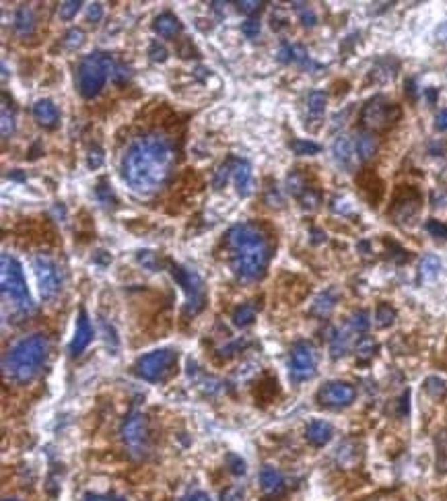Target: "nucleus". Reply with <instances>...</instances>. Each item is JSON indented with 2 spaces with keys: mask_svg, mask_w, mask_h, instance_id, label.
I'll return each instance as SVG.
<instances>
[{
  "mask_svg": "<svg viewBox=\"0 0 447 501\" xmlns=\"http://www.w3.org/2000/svg\"><path fill=\"white\" fill-rule=\"evenodd\" d=\"M332 433H334L332 425H330L328 421H322V419L311 421V423L307 425V429H305V438H307V442H309L311 446H315V448L326 446V444L332 440Z\"/></svg>",
  "mask_w": 447,
  "mask_h": 501,
  "instance_id": "2eb2a0df",
  "label": "nucleus"
},
{
  "mask_svg": "<svg viewBox=\"0 0 447 501\" xmlns=\"http://www.w3.org/2000/svg\"><path fill=\"white\" fill-rule=\"evenodd\" d=\"M33 272L44 300H54L62 291V268L46 254L33 258Z\"/></svg>",
  "mask_w": 447,
  "mask_h": 501,
  "instance_id": "1a4fd4ad",
  "label": "nucleus"
},
{
  "mask_svg": "<svg viewBox=\"0 0 447 501\" xmlns=\"http://www.w3.org/2000/svg\"><path fill=\"white\" fill-rule=\"evenodd\" d=\"M394 320H396V309H394L392 305H388V303H382V305L377 307V311H375V324H377V328H388V326L394 324Z\"/></svg>",
  "mask_w": 447,
  "mask_h": 501,
  "instance_id": "a878e982",
  "label": "nucleus"
},
{
  "mask_svg": "<svg viewBox=\"0 0 447 501\" xmlns=\"http://www.w3.org/2000/svg\"><path fill=\"white\" fill-rule=\"evenodd\" d=\"M332 153H334V157H336V161H338L340 165H350L352 157L356 155V153H354V141L348 139V137L336 139V143H334V147H332Z\"/></svg>",
  "mask_w": 447,
  "mask_h": 501,
  "instance_id": "412c9836",
  "label": "nucleus"
},
{
  "mask_svg": "<svg viewBox=\"0 0 447 501\" xmlns=\"http://www.w3.org/2000/svg\"><path fill=\"white\" fill-rule=\"evenodd\" d=\"M354 399H356V390H354V386H350L348 382H330V384H326V386L320 390V394H317L320 404L330 406V408L348 406Z\"/></svg>",
  "mask_w": 447,
  "mask_h": 501,
  "instance_id": "f8f14e48",
  "label": "nucleus"
},
{
  "mask_svg": "<svg viewBox=\"0 0 447 501\" xmlns=\"http://www.w3.org/2000/svg\"><path fill=\"white\" fill-rule=\"evenodd\" d=\"M101 163H103V151L100 147H93L89 151V167L97 169V167H101Z\"/></svg>",
  "mask_w": 447,
  "mask_h": 501,
  "instance_id": "49530a36",
  "label": "nucleus"
},
{
  "mask_svg": "<svg viewBox=\"0 0 447 501\" xmlns=\"http://www.w3.org/2000/svg\"><path fill=\"white\" fill-rule=\"evenodd\" d=\"M418 194L416 192H412V190H408L406 192V196H396V202H394V215H396L400 221H408V219H412L414 215H416V210H418Z\"/></svg>",
  "mask_w": 447,
  "mask_h": 501,
  "instance_id": "a211bd4d",
  "label": "nucleus"
},
{
  "mask_svg": "<svg viewBox=\"0 0 447 501\" xmlns=\"http://www.w3.org/2000/svg\"><path fill=\"white\" fill-rule=\"evenodd\" d=\"M375 353H377V343H375L371 337H361V339H359V343H356V355H359V359L367 361V359H371Z\"/></svg>",
  "mask_w": 447,
  "mask_h": 501,
  "instance_id": "c85d7f7f",
  "label": "nucleus"
},
{
  "mask_svg": "<svg viewBox=\"0 0 447 501\" xmlns=\"http://www.w3.org/2000/svg\"><path fill=\"white\" fill-rule=\"evenodd\" d=\"M291 378L295 382H303V380H309L313 373H315V367H317V353L315 349L301 341L293 347L291 353Z\"/></svg>",
  "mask_w": 447,
  "mask_h": 501,
  "instance_id": "9b49d317",
  "label": "nucleus"
},
{
  "mask_svg": "<svg viewBox=\"0 0 447 501\" xmlns=\"http://www.w3.org/2000/svg\"><path fill=\"white\" fill-rule=\"evenodd\" d=\"M400 118V107L396 103L388 101L386 98L377 95L367 101V105L361 111V122L367 130H388L394 126Z\"/></svg>",
  "mask_w": 447,
  "mask_h": 501,
  "instance_id": "0eeeda50",
  "label": "nucleus"
},
{
  "mask_svg": "<svg viewBox=\"0 0 447 501\" xmlns=\"http://www.w3.org/2000/svg\"><path fill=\"white\" fill-rule=\"evenodd\" d=\"M326 105H328V95L324 91H311L309 98H307V109L311 116H322L326 111Z\"/></svg>",
  "mask_w": 447,
  "mask_h": 501,
  "instance_id": "393cba45",
  "label": "nucleus"
},
{
  "mask_svg": "<svg viewBox=\"0 0 447 501\" xmlns=\"http://www.w3.org/2000/svg\"><path fill=\"white\" fill-rule=\"evenodd\" d=\"M427 231L433 236V238H441V240H447V225L446 223H441V221H437V219H431V221H427Z\"/></svg>",
  "mask_w": 447,
  "mask_h": 501,
  "instance_id": "4c0bfd02",
  "label": "nucleus"
},
{
  "mask_svg": "<svg viewBox=\"0 0 447 501\" xmlns=\"http://www.w3.org/2000/svg\"><path fill=\"white\" fill-rule=\"evenodd\" d=\"M231 176H233L237 194H240L242 199L249 196L251 190H253V178H251V167H249V163H246V161H233V165H231Z\"/></svg>",
  "mask_w": 447,
  "mask_h": 501,
  "instance_id": "4468645a",
  "label": "nucleus"
},
{
  "mask_svg": "<svg viewBox=\"0 0 447 501\" xmlns=\"http://www.w3.org/2000/svg\"><path fill=\"white\" fill-rule=\"evenodd\" d=\"M330 349H332V357H343L348 351V332H338L336 337H332Z\"/></svg>",
  "mask_w": 447,
  "mask_h": 501,
  "instance_id": "473e14b6",
  "label": "nucleus"
},
{
  "mask_svg": "<svg viewBox=\"0 0 447 501\" xmlns=\"http://www.w3.org/2000/svg\"><path fill=\"white\" fill-rule=\"evenodd\" d=\"M48 351H50V343L46 334H31L21 339L4 355L2 367L6 378H10L17 384L31 382L46 365Z\"/></svg>",
  "mask_w": 447,
  "mask_h": 501,
  "instance_id": "7ed1b4c3",
  "label": "nucleus"
},
{
  "mask_svg": "<svg viewBox=\"0 0 447 501\" xmlns=\"http://www.w3.org/2000/svg\"><path fill=\"white\" fill-rule=\"evenodd\" d=\"M120 436L124 446L130 452H145L147 450V442H149V425L145 415L141 413H132L126 417V421L120 427Z\"/></svg>",
  "mask_w": 447,
  "mask_h": 501,
  "instance_id": "9d476101",
  "label": "nucleus"
},
{
  "mask_svg": "<svg viewBox=\"0 0 447 501\" xmlns=\"http://www.w3.org/2000/svg\"><path fill=\"white\" fill-rule=\"evenodd\" d=\"M81 6H83V2H81V0H66V2H62V4H60V8H58V15H60V19H64V21H70L72 17H77V13L81 10Z\"/></svg>",
  "mask_w": 447,
  "mask_h": 501,
  "instance_id": "2f4dec72",
  "label": "nucleus"
},
{
  "mask_svg": "<svg viewBox=\"0 0 447 501\" xmlns=\"http://www.w3.org/2000/svg\"><path fill=\"white\" fill-rule=\"evenodd\" d=\"M260 29H262V25H260L258 19H248V21L242 23V33H244L246 38H258V36H260Z\"/></svg>",
  "mask_w": 447,
  "mask_h": 501,
  "instance_id": "a19ab883",
  "label": "nucleus"
},
{
  "mask_svg": "<svg viewBox=\"0 0 447 501\" xmlns=\"http://www.w3.org/2000/svg\"><path fill=\"white\" fill-rule=\"evenodd\" d=\"M178 365V351L157 349L136 359L134 373L145 382H165Z\"/></svg>",
  "mask_w": 447,
  "mask_h": 501,
  "instance_id": "423d86ee",
  "label": "nucleus"
},
{
  "mask_svg": "<svg viewBox=\"0 0 447 501\" xmlns=\"http://www.w3.org/2000/svg\"><path fill=\"white\" fill-rule=\"evenodd\" d=\"M439 268H441V262L437 256H433V254L423 256V260H421V277L423 279H433L439 272Z\"/></svg>",
  "mask_w": 447,
  "mask_h": 501,
  "instance_id": "bb28decb",
  "label": "nucleus"
},
{
  "mask_svg": "<svg viewBox=\"0 0 447 501\" xmlns=\"http://www.w3.org/2000/svg\"><path fill=\"white\" fill-rule=\"evenodd\" d=\"M229 174H231V165H221V167H219V171H217V176H214V186H217L219 190L227 184Z\"/></svg>",
  "mask_w": 447,
  "mask_h": 501,
  "instance_id": "c03bdc74",
  "label": "nucleus"
},
{
  "mask_svg": "<svg viewBox=\"0 0 447 501\" xmlns=\"http://www.w3.org/2000/svg\"><path fill=\"white\" fill-rule=\"evenodd\" d=\"M437 38H439L441 42H446L447 44V23H444V25L437 29Z\"/></svg>",
  "mask_w": 447,
  "mask_h": 501,
  "instance_id": "864d4df0",
  "label": "nucleus"
},
{
  "mask_svg": "<svg viewBox=\"0 0 447 501\" xmlns=\"http://www.w3.org/2000/svg\"><path fill=\"white\" fill-rule=\"evenodd\" d=\"M299 201H301V204H303L305 208H315V206L320 204V192L313 190V188H307V190L299 196Z\"/></svg>",
  "mask_w": 447,
  "mask_h": 501,
  "instance_id": "58836bf2",
  "label": "nucleus"
},
{
  "mask_svg": "<svg viewBox=\"0 0 447 501\" xmlns=\"http://www.w3.org/2000/svg\"><path fill=\"white\" fill-rule=\"evenodd\" d=\"M435 128L439 132H446L447 130V109H441L437 116H435Z\"/></svg>",
  "mask_w": 447,
  "mask_h": 501,
  "instance_id": "8fccbe9b",
  "label": "nucleus"
},
{
  "mask_svg": "<svg viewBox=\"0 0 447 501\" xmlns=\"http://www.w3.org/2000/svg\"><path fill=\"white\" fill-rule=\"evenodd\" d=\"M231 248V266L242 281H256L264 275L270 262V244L256 223H240L225 238Z\"/></svg>",
  "mask_w": 447,
  "mask_h": 501,
  "instance_id": "f03ea898",
  "label": "nucleus"
},
{
  "mask_svg": "<svg viewBox=\"0 0 447 501\" xmlns=\"http://www.w3.org/2000/svg\"><path fill=\"white\" fill-rule=\"evenodd\" d=\"M93 341V326L89 322V316L85 309L79 311V318H77V326H74V334H72V341H70V353L72 355H79L83 353L89 343Z\"/></svg>",
  "mask_w": 447,
  "mask_h": 501,
  "instance_id": "ddd939ff",
  "label": "nucleus"
},
{
  "mask_svg": "<svg viewBox=\"0 0 447 501\" xmlns=\"http://www.w3.org/2000/svg\"><path fill=\"white\" fill-rule=\"evenodd\" d=\"M4 501H19V500H4Z\"/></svg>",
  "mask_w": 447,
  "mask_h": 501,
  "instance_id": "4d7b16f0",
  "label": "nucleus"
},
{
  "mask_svg": "<svg viewBox=\"0 0 447 501\" xmlns=\"http://www.w3.org/2000/svg\"><path fill=\"white\" fill-rule=\"evenodd\" d=\"M334 305H336L334 293H332V291H324L322 295H317L315 303L311 305V314H315V316H320V318H328V316L332 314Z\"/></svg>",
  "mask_w": 447,
  "mask_h": 501,
  "instance_id": "5701e85b",
  "label": "nucleus"
},
{
  "mask_svg": "<svg viewBox=\"0 0 447 501\" xmlns=\"http://www.w3.org/2000/svg\"><path fill=\"white\" fill-rule=\"evenodd\" d=\"M87 17H89V21H93V23L101 21V17H103V6H101L100 2H93V4L87 6Z\"/></svg>",
  "mask_w": 447,
  "mask_h": 501,
  "instance_id": "de8ad7c7",
  "label": "nucleus"
},
{
  "mask_svg": "<svg viewBox=\"0 0 447 501\" xmlns=\"http://www.w3.org/2000/svg\"><path fill=\"white\" fill-rule=\"evenodd\" d=\"M287 186H289V192L291 194H295V196H301L305 190H307V184H305V178L295 171V174H291L289 176V180H287Z\"/></svg>",
  "mask_w": 447,
  "mask_h": 501,
  "instance_id": "f704fd0d",
  "label": "nucleus"
},
{
  "mask_svg": "<svg viewBox=\"0 0 447 501\" xmlns=\"http://www.w3.org/2000/svg\"><path fill=\"white\" fill-rule=\"evenodd\" d=\"M291 149L295 151V155H315V153L322 151V147H320L317 143H313V141L295 139V141L291 143Z\"/></svg>",
  "mask_w": 447,
  "mask_h": 501,
  "instance_id": "7c9ffc66",
  "label": "nucleus"
},
{
  "mask_svg": "<svg viewBox=\"0 0 447 501\" xmlns=\"http://www.w3.org/2000/svg\"><path fill=\"white\" fill-rule=\"evenodd\" d=\"M175 151L167 137L149 132L139 137L122 157V178L143 196L157 192L169 178Z\"/></svg>",
  "mask_w": 447,
  "mask_h": 501,
  "instance_id": "f257e3e1",
  "label": "nucleus"
},
{
  "mask_svg": "<svg viewBox=\"0 0 447 501\" xmlns=\"http://www.w3.org/2000/svg\"><path fill=\"white\" fill-rule=\"evenodd\" d=\"M152 29H155V33L159 38L171 40V38H175L182 31V23H180V19L173 13H161L159 17H155Z\"/></svg>",
  "mask_w": 447,
  "mask_h": 501,
  "instance_id": "f3484780",
  "label": "nucleus"
},
{
  "mask_svg": "<svg viewBox=\"0 0 447 501\" xmlns=\"http://www.w3.org/2000/svg\"><path fill=\"white\" fill-rule=\"evenodd\" d=\"M85 44V33L83 29H70L66 36H64V46L70 48V50H77Z\"/></svg>",
  "mask_w": 447,
  "mask_h": 501,
  "instance_id": "72a5a7b5",
  "label": "nucleus"
},
{
  "mask_svg": "<svg viewBox=\"0 0 447 501\" xmlns=\"http://www.w3.org/2000/svg\"><path fill=\"white\" fill-rule=\"evenodd\" d=\"M111 501H126V500H120V498H113V500H111Z\"/></svg>",
  "mask_w": 447,
  "mask_h": 501,
  "instance_id": "6e6d98bb",
  "label": "nucleus"
},
{
  "mask_svg": "<svg viewBox=\"0 0 447 501\" xmlns=\"http://www.w3.org/2000/svg\"><path fill=\"white\" fill-rule=\"evenodd\" d=\"M13 132H15V116H13V111H8V107L4 103L2 105V137L8 139Z\"/></svg>",
  "mask_w": 447,
  "mask_h": 501,
  "instance_id": "c9c22d12",
  "label": "nucleus"
},
{
  "mask_svg": "<svg viewBox=\"0 0 447 501\" xmlns=\"http://www.w3.org/2000/svg\"><path fill=\"white\" fill-rule=\"evenodd\" d=\"M233 324L237 326V328H246L249 326L253 320H256V307L251 305V303H244V305H240L235 311H233Z\"/></svg>",
  "mask_w": 447,
  "mask_h": 501,
  "instance_id": "b1692460",
  "label": "nucleus"
},
{
  "mask_svg": "<svg viewBox=\"0 0 447 501\" xmlns=\"http://www.w3.org/2000/svg\"><path fill=\"white\" fill-rule=\"evenodd\" d=\"M237 8L242 13H246V15H251V13H258L262 8V2H258V0H242V2H237Z\"/></svg>",
  "mask_w": 447,
  "mask_h": 501,
  "instance_id": "a18cd8bd",
  "label": "nucleus"
},
{
  "mask_svg": "<svg viewBox=\"0 0 447 501\" xmlns=\"http://www.w3.org/2000/svg\"><path fill=\"white\" fill-rule=\"evenodd\" d=\"M113 60L109 54L95 52L83 58L79 72H77V83H79V91L85 100H91L95 95H100L105 81L113 75Z\"/></svg>",
  "mask_w": 447,
  "mask_h": 501,
  "instance_id": "39448f33",
  "label": "nucleus"
},
{
  "mask_svg": "<svg viewBox=\"0 0 447 501\" xmlns=\"http://www.w3.org/2000/svg\"><path fill=\"white\" fill-rule=\"evenodd\" d=\"M354 153L361 161H367L371 159L375 153H377V139L369 132H361L356 139H354Z\"/></svg>",
  "mask_w": 447,
  "mask_h": 501,
  "instance_id": "aec40b11",
  "label": "nucleus"
},
{
  "mask_svg": "<svg viewBox=\"0 0 447 501\" xmlns=\"http://www.w3.org/2000/svg\"><path fill=\"white\" fill-rule=\"evenodd\" d=\"M425 390H427V394H429L431 399L439 401V399L446 396V382H444L441 378H437V376H431V378L425 380Z\"/></svg>",
  "mask_w": 447,
  "mask_h": 501,
  "instance_id": "cd10ccee",
  "label": "nucleus"
},
{
  "mask_svg": "<svg viewBox=\"0 0 447 501\" xmlns=\"http://www.w3.org/2000/svg\"><path fill=\"white\" fill-rule=\"evenodd\" d=\"M171 275L182 285V289L186 293V311L196 316L200 309L204 307V301H206V289H204L202 279L194 270L184 268L180 264H171Z\"/></svg>",
  "mask_w": 447,
  "mask_h": 501,
  "instance_id": "6e6552de",
  "label": "nucleus"
},
{
  "mask_svg": "<svg viewBox=\"0 0 447 501\" xmlns=\"http://www.w3.org/2000/svg\"><path fill=\"white\" fill-rule=\"evenodd\" d=\"M149 56L152 62H165V60H167V56H169V52H167V48H165L163 44H159V42H152L149 48Z\"/></svg>",
  "mask_w": 447,
  "mask_h": 501,
  "instance_id": "ea45409f",
  "label": "nucleus"
},
{
  "mask_svg": "<svg viewBox=\"0 0 447 501\" xmlns=\"http://www.w3.org/2000/svg\"><path fill=\"white\" fill-rule=\"evenodd\" d=\"M33 27H36V17H33V10H31V8H27V6L19 8V10H17V15H15V29H17L21 36H29V33L33 31Z\"/></svg>",
  "mask_w": 447,
  "mask_h": 501,
  "instance_id": "4be33fe9",
  "label": "nucleus"
},
{
  "mask_svg": "<svg viewBox=\"0 0 447 501\" xmlns=\"http://www.w3.org/2000/svg\"><path fill=\"white\" fill-rule=\"evenodd\" d=\"M427 98H429V101L433 103V101L437 100V91H435V89H427Z\"/></svg>",
  "mask_w": 447,
  "mask_h": 501,
  "instance_id": "5fc2aeb1",
  "label": "nucleus"
},
{
  "mask_svg": "<svg viewBox=\"0 0 447 501\" xmlns=\"http://www.w3.org/2000/svg\"><path fill=\"white\" fill-rule=\"evenodd\" d=\"M186 501H212L206 493H202V491H196V493H192V495H188Z\"/></svg>",
  "mask_w": 447,
  "mask_h": 501,
  "instance_id": "603ef678",
  "label": "nucleus"
},
{
  "mask_svg": "<svg viewBox=\"0 0 447 501\" xmlns=\"http://www.w3.org/2000/svg\"><path fill=\"white\" fill-rule=\"evenodd\" d=\"M348 324H350V330H354V332H367L369 326H371L369 314H367L365 309H359V311H354V314L350 316Z\"/></svg>",
  "mask_w": 447,
  "mask_h": 501,
  "instance_id": "c756f323",
  "label": "nucleus"
},
{
  "mask_svg": "<svg viewBox=\"0 0 447 501\" xmlns=\"http://www.w3.org/2000/svg\"><path fill=\"white\" fill-rule=\"evenodd\" d=\"M0 285H2V298L10 303L21 314H27L33 309L31 293L23 275V266L17 258L2 254V266H0Z\"/></svg>",
  "mask_w": 447,
  "mask_h": 501,
  "instance_id": "20e7f679",
  "label": "nucleus"
},
{
  "mask_svg": "<svg viewBox=\"0 0 447 501\" xmlns=\"http://www.w3.org/2000/svg\"><path fill=\"white\" fill-rule=\"evenodd\" d=\"M33 118H36L42 126L52 128V126L58 122V109H56L54 101L50 100L36 101V105H33Z\"/></svg>",
  "mask_w": 447,
  "mask_h": 501,
  "instance_id": "6ab92c4d",
  "label": "nucleus"
},
{
  "mask_svg": "<svg viewBox=\"0 0 447 501\" xmlns=\"http://www.w3.org/2000/svg\"><path fill=\"white\" fill-rule=\"evenodd\" d=\"M246 500V493L242 487H229L227 491H223L221 501H244Z\"/></svg>",
  "mask_w": 447,
  "mask_h": 501,
  "instance_id": "37998d69",
  "label": "nucleus"
},
{
  "mask_svg": "<svg viewBox=\"0 0 447 501\" xmlns=\"http://www.w3.org/2000/svg\"><path fill=\"white\" fill-rule=\"evenodd\" d=\"M111 79H113V83L122 85V83L128 79V68H124V66H116V68H113V75H111Z\"/></svg>",
  "mask_w": 447,
  "mask_h": 501,
  "instance_id": "09e8293b",
  "label": "nucleus"
},
{
  "mask_svg": "<svg viewBox=\"0 0 447 501\" xmlns=\"http://www.w3.org/2000/svg\"><path fill=\"white\" fill-rule=\"evenodd\" d=\"M139 260H141V264H145L149 268H155V254L152 252H141Z\"/></svg>",
  "mask_w": 447,
  "mask_h": 501,
  "instance_id": "3c124183",
  "label": "nucleus"
},
{
  "mask_svg": "<svg viewBox=\"0 0 447 501\" xmlns=\"http://www.w3.org/2000/svg\"><path fill=\"white\" fill-rule=\"evenodd\" d=\"M227 464H229L231 472H235V475H244L246 472V462L237 454H229L227 456Z\"/></svg>",
  "mask_w": 447,
  "mask_h": 501,
  "instance_id": "79ce46f5",
  "label": "nucleus"
},
{
  "mask_svg": "<svg viewBox=\"0 0 447 501\" xmlns=\"http://www.w3.org/2000/svg\"><path fill=\"white\" fill-rule=\"evenodd\" d=\"M260 485H262V491H264L266 495H279V493L285 489V479H283V475H281L279 468L266 464V466L260 470Z\"/></svg>",
  "mask_w": 447,
  "mask_h": 501,
  "instance_id": "dca6fc26",
  "label": "nucleus"
},
{
  "mask_svg": "<svg viewBox=\"0 0 447 501\" xmlns=\"http://www.w3.org/2000/svg\"><path fill=\"white\" fill-rule=\"evenodd\" d=\"M295 8L299 10V19H301V23L305 25V27H313L315 25V13L311 10V8H307V4H301V2H297L295 4Z\"/></svg>",
  "mask_w": 447,
  "mask_h": 501,
  "instance_id": "e433bc0d",
  "label": "nucleus"
}]
</instances>
